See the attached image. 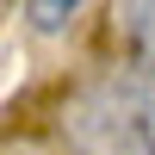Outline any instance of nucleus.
Wrapping results in <instances>:
<instances>
[{
	"mask_svg": "<svg viewBox=\"0 0 155 155\" xmlns=\"http://www.w3.org/2000/svg\"><path fill=\"white\" fill-rule=\"evenodd\" d=\"M74 12L81 6H25V19H31L37 31H62V25H74Z\"/></svg>",
	"mask_w": 155,
	"mask_h": 155,
	"instance_id": "f03ea898",
	"label": "nucleus"
},
{
	"mask_svg": "<svg viewBox=\"0 0 155 155\" xmlns=\"http://www.w3.org/2000/svg\"><path fill=\"white\" fill-rule=\"evenodd\" d=\"M68 137L81 155H149L143 137V106H137V81H93L68 106Z\"/></svg>",
	"mask_w": 155,
	"mask_h": 155,
	"instance_id": "f257e3e1",
	"label": "nucleus"
}]
</instances>
